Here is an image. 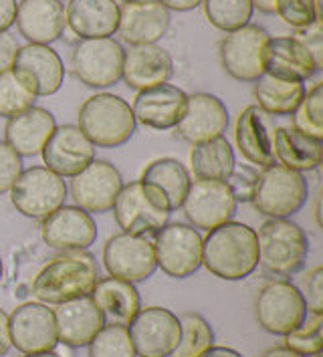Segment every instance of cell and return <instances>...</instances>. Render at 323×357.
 Masks as SVG:
<instances>
[{
  "instance_id": "obj_44",
  "label": "cell",
  "mask_w": 323,
  "mask_h": 357,
  "mask_svg": "<svg viewBox=\"0 0 323 357\" xmlns=\"http://www.w3.org/2000/svg\"><path fill=\"white\" fill-rule=\"evenodd\" d=\"M22 169V158L6 142H0V194L10 192Z\"/></svg>"
},
{
  "instance_id": "obj_42",
  "label": "cell",
  "mask_w": 323,
  "mask_h": 357,
  "mask_svg": "<svg viewBox=\"0 0 323 357\" xmlns=\"http://www.w3.org/2000/svg\"><path fill=\"white\" fill-rule=\"evenodd\" d=\"M297 291L303 297L309 313H323V268L315 266L307 271L297 281Z\"/></svg>"
},
{
  "instance_id": "obj_16",
  "label": "cell",
  "mask_w": 323,
  "mask_h": 357,
  "mask_svg": "<svg viewBox=\"0 0 323 357\" xmlns=\"http://www.w3.org/2000/svg\"><path fill=\"white\" fill-rule=\"evenodd\" d=\"M121 188L123 178L107 160H93L87 168L71 178V198L75 200V206L89 214L110 212Z\"/></svg>"
},
{
  "instance_id": "obj_39",
  "label": "cell",
  "mask_w": 323,
  "mask_h": 357,
  "mask_svg": "<svg viewBox=\"0 0 323 357\" xmlns=\"http://www.w3.org/2000/svg\"><path fill=\"white\" fill-rule=\"evenodd\" d=\"M285 347L303 357H313L323 351V313H309L303 323L285 335Z\"/></svg>"
},
{
  "instance_id": "obj_25",
  "label": "cell",
  "mask_w": 323,
  "mask_h": 357,
  "mask_svg": "<svg viewBox=\"0 0 323 357\" xmlns=\"http://www.w3.org/2000/svg\"><path fill=\"white\" fill-rule=\"evenodd\" d=\"M228 128L227 105L210 93H192L186 97L184 113L174 128L188 144H200L220 137Z\"/></svg>"
},
{
  "instance_id": "obj_53",
  "label": "cell",
  "mask_w": 323,
  "mask_h": 357,
  "mask_svg": "<svg viewBox=\"0 0 323 357\" xmlns=\"http://www.w3.org/2000/svg\"><path fill=\"white\" fill-rule=\"evenodd\" d=\"M2 275H4V264H2V259H0V282H2Z\"/></svg>"
},
{
  "instance_id": "obj_14",
  "label": "cell",
  "mask_w": 323,
  "mask_h": 357,
  "mask_svg": "<svg viewBox=\"0 0 323 357\" xmlns=\"http://www.w3.org/2000/svg\"><path fill=\"white\" fill-rule=\"evenodd\" d=\"M269 33L263 26L248 22L247 26L227 33L220 40L218 56L225 73L243 83H255L263 75L261 51L265 47Z\"/></svg>"
},
{
  "instance_id": "obj_33",
  "label": "cell",
  "mask_w": 323,
  "mask_h": 357,
  "mask_svg": "<svg viewBox=\"0 0 323 357\" xmlns=\"http://www.w3.org/2000/svg\"><path fill=\"white\" fill-rule=\"evenodd\" d=\"M305 83L299 81H283L277 77L263 75L255 81L253 95L257 99L255 105H259L263 112H266L273 117H289L299 107L303 99Z\"/></svg>"
},
{
  "instance_id": "obj_46",
  "label": "cell",
  "mask_w": 323,
  "mask_h": 357,
  "mask_svg": "<svg viewBox=\"0 0 323 357\" xmlns=\"http://www.w3.org/2000/svg\"><path fill=\"white\" fill-rule=\"evenodd\" d=\"M17 0H0V31H8L17 20Z\"/></svg>"
},
{
  "instance_id": "obj_23",
  "label": "cell",
  "mask_w": 323,
  "mask_h": 357,
  "mask_svg": "<svg viewBox=\"0 0 323 357\" xmlns=\"http://www.w3.org/2000/svg\"><path fill=\"white\" fill-rule=\"evenodd\" d=\"M112 210L121 232L148 236V238H152L153 234L170 220V212L156 206L146 196V192L142 190L137 180L123 184Z\"/></svg>"
},
{
  "instance_id": "obj_45",
  "label": "cell",
  "mask_w": 323,
  "mask_h": 357,
  "mask_svg": "<svg viewBox=\"0 0 323 357\" xmlns=\"http://www.w3.org/2000/svg\"><path fill=\"white\" fill-rule=\"evenodd\" d=\"M19 51V43L8 31H0V75L13 69L15 56Z\"/></svg>"
},
{
  "instance_id": "obj_43",
  "label": "cell",
  "mask_w": 323,
  "mask_h": 357,
  "mask_svg": "<svg viewBox=\"0 0 323 357\" xmlns=\"http://www.w3.org/2000/svg\"><path fill=\"white\" fill-rule=\"evenodd\" d=\"M257 180H259V169H255L253 166H234L232 174L225 182L236 202H250Z\"/></svg>"
},
{
  "instance_id": "obj_49",
  "label": "cell",
  "mask_w": 323,
  "mask_h": 357,
  "mask_svg": "<svg viewBox=\"0 0 323 357\" xmlns=\"http://www.w3.org/2000/svg\"><path fill=\"white\" fill-rule=\"evenodd\" d=\"M198 357H243L236 349H230L225 345H210L206 351H202Z\"/></svg>"
},
{
  "instance_id": "obj_50",
  "label": "cell",
  "mask_w": 323,
  "mask_h": 357,
  "mask_svg": "<svg viewBox=\"0 0 323 357\" xmlns=\"http://www.w3.org/2000/svg\"><path fill=\"white\" fill-rule=\"evenodd\" d=\"M253 8H257L263 15H275V0H250Z\"/></svg>"
},
{
  "instance_id": "obj_31",
  "label": "cell",
  "mask_w": 323,
  "mask_h": 357,
  "mask_svg": "<svg viewBox=\"0 0 323 357\" xmlns=\"http://www.w3.org/2000/svg\"><path fill=\"white\" fill-rule=\"evenodd\" d=\"M275 160L277 164L299 174L320 168L323 160V139L305 135L293 126L277 128L275 132Z\"/></svg>"
},
{
  "instance_id": "obj_34",
  "label": "cell",
  "mask_w": 323,
  "mask_h": 357,
  "mask_svg": "<svg viewBox=\"0 0 323 357\" xmlns=\"http://www.w3.org/2000/svg\"><path fill=\"white\" fill-rule=\"evenodd\" d=\"M236 166L232 146L225 135L192 144L190 169L196 180H227Z\"/></svg>"
},
{
  "instance_id": "obj_22",
  "label": "cell",
  "mask_w": 323,
  "mask_h": 357,
  "mask_svg": "<svg viewBox=\"0 0 323 357\" xmlns=\"http://www.w3.org/2000/svg\"><path fill=\"white\" fill-rule=\"evenodd\" d=\"M170 29V10L158 0H135L119 6L117 35L130 47L158 45Z\"/></svg>"
},
{
  "instance_id": "obj_36",
  "label": "cell",
  "mask_w": 323,
  "mask_h": 357,
  "mask_svg": "<svg viewBox=\"0 0 323 357\" xmlns=\"http://www.w3.org/2000/svg\"><path fill=\"white\" fill-rule=\"evenodd\" d=\"M202 6L210 24L223 33L247 26L255 13L250 0H202Z\"/></svg>"
},
{
  "instance_id": "obj_6",
  "label": "cell",
  "mask_w": 323,
  "mask_h": 357,
  "mask_svg": "<svg viewBox=\"0 0 323 357\" xmlns=\"http://www.w3.org/2000/svg\"><path fill=\"white\" fill-rule=\"evenodd\" d=\"M156 264L172 279H188L202 266V236L190 225L168 222L152 236Z\"/></svg>"
},
{
  "instance_id": "obj_19",
  "label": "cell",
  "mask_w": 323,
  "mask_h": 357,
  "mask_svg": "<svg viewBox=\"0 0 323 357\" xmlns=\"http://www.w3.org/2000/svg\"><path fill=\"white\" fill-rule=\"evenodd\" d=\"M40 236L45 245L57 250H87L97 241L93 216L79 206H63L40 220Z\"/></svg>"
},
{
  "instance_id": "obj_48",
  "label": "cell",
  "mask_w": 323,
  "mask_h": 357,
  "mask_svg": "<svg viewBox=\"0 0 323 357\" xmlns=\"http://www.w3.org/2000/svg\"><path fill=\"white\" fill-rule=\"evenodd\" d=\"M158 2H162L168 10H176V13H188L202 4V0H158Z\"/></svg>"
},
{
  "instance_id": "obj_41",
  "label": "cell",
  "mask_w": 323,
  "mask_h": 357,
  "mask_svg": "<svg viewBox=\"0 0 323 357\" xmlns=\"http://www.w3.org/2000/svg\"><path fill=\"white\" fill-rule=\"evenodd\" d=\"M275 15L293 29H307L315 19V0H275Z\"/></svg>"
},
{
  "instance_id": "obj_26",
  "label": "cell",
  "mask_w": 323,
  "mask_h": 357,
  "mask_svg": "<svg viewBox=\"0 0 323 357\" xmlns=\"http://www.w3.org/2000/svg\"><path fill=\"white\" fill-rule=\"evenodd\" d=\"M55 323H57L59 343L67 347H87L89 341L101 331L107 323L101 309L97 307L91 295L79 297L73 301L55 305Z\"/></svg>"
},
{
  "instance_id": "obj_17",
  "label": "cell",
  "mask_w": 323,
  "mask_h": 357,
  "mask_svg": "<svg viewBox=\"0 0 323 357\" xmlns=\"http://www.w3.org/2000/svg\"><path fill=\"white\" fill-rule=\"evenodd\" d=\"M261 67L265 75L305 83L320 71L322 63L301 38L269 37L261 51Z\"/></svg>"
},
{
  "instance_id": "obj_8",
  "label": "cell",
  "mask_w": 323,
  "mask_h": 357,
  "mask_svg": "<svg viewBox=\"0 0 323 357\" xmlns=\"http://www.w3.org/2000/svg\"><path fill=\"white\" fill-rule=\"evenodd\" d=\"M123 51L121 43L114 37L79 38L71 53L73 73L91 89L112 87L121 79Z\"/></svg>"
},
{
  "instance_id": "obj_54",
  "label": "cell",
  "mask_w": 323,
  "mask_h": 357,
  "mask_svg": "<svg viewBox=\"0 0 323 357\" xmlns=\"http://www.w3.org/2000/svg\"><path fill=\"white\" fill-rule=\"evenodd\" d=\"M119 2H135V0H119Z\"/></svg>"
},
{
  "instance_id": "obj_2",
  "label": "cell",
  "mask_w": 323,
  "mask_h": 357,
  "mask_svg": "<svg viewBox=\"0 0 323 357\" xmlns=\"http://www.w3.org/2000/svg\"><path fill=\"white\" fill-rule=\"evenodd\" d=\"M99 279L96 257L87 250H67L51 259L31 282V293L38 303L61 305L91 295Z\"/></svg>"
},
{
  "instance_id": "obj_13",
  "label": "cell",
  "mask_w": 323,
  "mask_h": 357,
  "mask_svg": "<svg viewBox=\"0 0 323 357\" xmlns=\"http://www.w3.org/2000/svg\"><path fill=\"white\" fill-rule=\"evenodd\" d=\"M103 264L110 277L128 282L148 281L158 268L152 238L119 232L103 246Z\"/></svg>"
},
{
  "instance_id": "obj_47",
  "label": "cell",
  "mask_w": 323,
  "mask_h": 357,
  "mask_svg": "<svg viewBox=\"0 0 323 357\" xmlns=\"http://www.w3.org/2000/svg\"><path fill=\"white\" fill-rule=\"evenodd\" d=\"M13 349L10 345V331H8V313L0 307V357L8 356Z\"/></svg>"
},
{
  "instance_id": "obj_32",
  "label": "cell",
  "mask_w": 323,
  "mask_h": 357,
  "mask_svg": "<svg viewBox=\"0 0 323 357\" xmlns=\"http://www.w3.org/2000/svg\"><path fill=\"white\" fill-rule=\"evenodd\" d=\"M91 299L101 309L105 321L110 319L112 323H121V325H128L142 307V299L135 284L115 277L97 279L91 291Z\"/></svg>"
},
{
  "instance_id": "obj_38",
  "label": "cell",
  "mask_w": 323,
  "mask_h": 357,
  "mask_svg": "<svg viewBox=\"0 0 323 357\" xmlns=\"http://www.w3.org/2000/svg\"><path fill=\"white\" fill-rule=\"evenodd\" d=\"M293 128L315 139H323V83H315L307 89L293 112Z\"/></svg>"
},
{
  "instance_id": "obj_20",
  "label": "cell",
  "mask_w": 323,
  "mask_h": 357,
  "mask_svg": "<svg viewBox=\"0 0 323 357\" xmlns=\"http://www.w3.org/2000/svg\"><path fill=\"white\" fill-rule=\"evenodd\" d=\"M275 117L259 105H248L236 117L234 142L241 155L257 168L275 164Z\"/></svg>"
},
{
  "instance_id": "obj_1",
  "label": "cell",
  "mask_w": 323,
  "mask_h": 357,
  "mask_svg": "<svg viewBox=\"0 0 323 357\" xmlns=\"http://www.w3.org/2000/svg\"><path fill=\"white\" fill-rule=\"evenodd\" d=\"M202 266L223 281L250 277L259 266L255 228L234 220L210 228L202 238Z\"/></svg>"
},
{
  "instance_id": "obj_52",
  "label": "cell",
  "mask_w": 323,
  "mask_h": 357,
  "mask_svg": "<svg viewBox=\"0 0 323 357\" xmlns=\"http://www.w3.org/2000/svg\"><path fill=\"white\" fill-rule=\"evenodd\" d=\"M22 357H61V356L55 354V349H53V351H38V354H22Z\"/></svg>"
},
{
  "instance_id": "obj_35",
  "label": "cell",
  "mask_w": 323,
  "mask_h": 357,
  "mask_svg": "<svg viewBox=\"0 0 323 357\" xmlns=\"http://www.w3.org/2000/svg\"><path fill=\"white\" fill-rule=\"evenodd\" d=\"M180 341L170 357H198L214 345V333L209 321L198 313H182L180 317Z\"/></svg>"
},
{
  "instance_id": "obj_15",
  "label": "cell",
  "mask_w": 323,
  "mask_h": 357,
  "mask_svg": "<svg viewBox=\"0 0 323 357\" xmlns=\"http://www.w3.org/2000/svg\"><path fill=\"white\" fill-rule=\"evenodd\" d=\"M234 200L227 182L223 180H194L184 198L182 210L194 228H216L230 222L236 214Z\"/></svg>"
},
{
  "instance_id": "obj_51",
  "label": "cell",
  "mask_w": 323,
  "mask_h": 357,
  "mask_svg": "<svg viewBox=\"0 0 323 357\" xmlns=\"http://www.w3.org/2000/svg\"><path fill=\"white\" fill-rule=\"evenodd\" d=\"M261 357H303V356H299V354L291 351V349L285 347V345H281V347H273V349H269V351H265Z\"/></svg>"
},
{
  "instance_id": "obj_4",
  "label": "cell",
  "mask_w": 323,
  "mask_h": 357,
  "mask_svg": "<svg viewBox=\"0 0 323 357\" xmlns=\"http://www.w3.org/2000/svg\"><path fill=\"white\" fill-rule=\"evenodd\" d=\"M259 264L277 277H293L309 255L305 230L291 218H269L257 232Z\"/></svg>"
},
{
  "instance_id": "obj_21",
  "label": "cell",
  "mask_w": 323,
  "mask_h": 357,
  "mask_svg": "<svg viewBox=\"0 0 323 357\" xmlns=\"http://www.w3.org/2000/svg\"><path fill=\"white\" fill-rule=\"evenodd\" d=\"M45 168L61 178H73L96 160V146L77 126H57L40 150Z\"/></svg>"
},
{
  "instance_id": "obj_9",
  "label": "cell",
  "mask_w": 323,
  "mask_h": 357,
  "mask_svg": "<svg viewBox=\"0 0 323 357\" xmlns=\"http://www.w3.org/2000/svg\"><path fill=\"white\" fill-rule=\"evenodd\" d=\"M255 317L266 333L285 337L303 323L307 307L293 282L269 281L257 291Z\"/></svg>"
},
{
  "instance_id": "obj_11",
  "label": "cell",
  "mask_w": 323,
  "mask_h": 357,
  "mask_svg": "<svg viewBox=\"0 0 323 357\" xmlns=\"http://www.w3.org/2000/svg\"><path fill=\"white\" fill-rule=\"evenodd\" d=\"M10 71L35 97L55 95L65 81L63 59L51 45L27 43L19 47Z\"/></svg>"
},
{
  "instance_id": "obj_12",
  "label": "cell",
  "mask_w": 323,
  "mask_h": 357,
  "mask_svg": "<svg viewBox=\"0 0 323 357\" xmlns=\"http://www.w3.org/2000/svg\"><path fill=\"white\" fill-rule=\"evenodd\" d=\"M10 345L20 354L53 351L57 347V323L55 311L38 301L19 305L8 315Z\"/></svg>"
},
{
  "instance_id": "obj_7",
  "label": "cell",
  "mask_w": 323,
  "mask_h": 357,
  "mask_svg": "<svg viewBox=\"0 0 323 357\" xmlns=\"http://www.w3.org/2000/svg\"><path fill=\"white\" fill-rule=\"evenodd\" d=\"M65 180L45 166H33L20 172L10 188V202L27 218L43 220L65 204Z\"/></svg>"
},
{
  "instance_id": "obj_5",
  "label": "cell",
  "mask_w": 323,
  "mask_h": 357,
  "mask_svg": "<svg viewBox=\"0 0 323 357\" xmlns=\"http://www.w3.org/2000/svg\"><path fill=\"white\" fill-rule=\"evenodd\" d=\"M309 184L303 174L281 164H271L259 172L250 204L266 218H291L307 204Z\"/></svg>"
},
{
  "instance_id": "obj_40",
  "label": "cell",
  "mask_w": 323,
  "mask_h": 357,
  "mask_svg": "<svg viewBox=\"0 0 323 357\" xmlns=\"http://www.w3.org/2000/svg\"><path fill=\"white\" fill-rule=\"evenodd\" d=\"M37 97L29 89L22 87L13 71H6L0 75V117H15L19 113L27 112L35 105Z\"/></svg>"
},
{
  "instance_id": "obj_28",
  "label": "cell",
  "mask_w": 323,
  "mask_h": 357,
  "mask_svg": "<svg viewBox=\"0 0 323 357\" xmlns=\"http://www.w3.org/2000/svg\"><path fill=\"white\" fill-rule=\"evenodd\" d=\"M15 24L27 43L51 45L67 26L65 4L61 0H20Z\"/></svg>"
},
{
  "instance_id": "obj_18",
  "label": "cell",
  "mask_w": 323,
  "mask_h": 357,
  "mask_svg": "<svg viewBox=\"0 0 323 357\" xmlns=\"http://www.w3.org/2000/svg\"><path fill=\"white\" fill-rule=\"evenodd\" d=\"M137 182L156 206L172 214L184 204L192 180L180 160L158 158L142 169Z\"/></svg>"
},
{
  "instance_id": "obj_10",
  "label": "cell",
  "mask_w": 323,
  "mask_h": 357,
  "mask_svg": "<svg viewBox=\"0 0 323 357\" xmlns=\"http://www.w3.org/2000/svg\"><path fill=\"white\" fill-rule=\"evenodd\" d=\"M126 327L140 357H170L180 341L178 315L164 307H140Z\"/></svg>"
},
{
  "instance_id": "obj_37",
  "label": "cell",
  "mask_w": 323,
  "mask_h": 357,
  "mask_svg": "<svg viewBox=\"0 0 323 357\" xmlns=\"http://www.w3.org/2000/svg\"><path fill=\"white\" fill-rule=\"evenodd\" d=\"M87 351L89 357H137L128 335V327L121 323H105L89 341Z\"/></svg>"
},
{
  "instance_id": "obj_24",
  "label": "cell",
  "mask_w": 323,
  "mask_h": 357,
  "mask_svg": "<svg viewBox=\"0 0 323 357\" xmlns=\"http://www.w3.org/2000/svg\"><path fill=\"white\" fill-rule=\"evenodd\" d=\"M186 97L188 95L172 83H160L137 91L132 103L135 123L160 132L174 130L184 113Z\"/></svg>"
},
{
  "instance_id": "obj_3",
  "label": "cell",
  "mask_w": 323,
  "mask_h": 357,
  "mask_svg": "<svg viewBox=\"0 0 323 357\" xmlns=\"http://www.w3.org/2000/svg\"><path fill=\"white\" fill-rule=\"evenodd\" d=\"M132 105L114 93H96L87 97L77 115V128L96 148H119L135 133Z\"/></svg>"
},
{
  "instance_id": "obj_29",
  "label": "cell",
  "mask_w": 323,
  "mask_h": 357,
  "mask_svg": "<svg viewBox=\"0 0 323 357\" xmlns=\"http://www.w3.org/2000/svg\"><path fill=\"white\" fill-rule=\"evenodd\" d=\"M55 128H57L55 115L45 107L33 105L31 109L19 113L6 121L4 142L20 158H33L40 153L51 133L55 132Z\"/></svg>"
},
{
  "instance_id": "obj_30",
  "label": "cell",
  "mask_w": 323,
  "mask_h": 357,
  "mask_svg": "<svg viewBox=\"0 0 323 357\" xmlns=\"http://www.w3.org/2000/svg\"><path fill=\"white\" fill-rule=\"evenodd\" d=\"M67 26L79 38H103L117 33V0H69L65 8Z\"/></svg>"
},
{
  "instance_id": "obj_27",
  "label": "cell",
  "mask_w": 323,
  "mask_h": 357,
  "mask_svg": "<svg viewBox=\"0 0 323 357\" xmlns=\"http://www.w3.org/2000/svg\"><path fill=\"white\" fill-rule=\"evenodd\" d=\"M172 75L174 61L170 53L160 45H135L123 51L121 79L133 91L168 83Z\"/></svg>"
}]
</instances>
